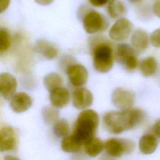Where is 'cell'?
<instances>
[{
    "mask_svg": "<svg viewBox=\"0 0 160 160\" xmlns=\"http://www.w3.org/2000/svg\"><path fill=\"white\" fill-rule=\"evenodd\" d=\"M145 114L139 108H131L126 110L111 111L102 118L104 128L113 134H119L132 129L144 119Z\"/></svg>",
    "mask_w": 160,
    "mask_h": 160,
    "instance_id": "1",
    "label": "cell"
},
{
    "mask_svg": "<svg viewBox=\"0 0 160 160\" xmlns=\"http://www.w3.org/2000/svg\"><path fill=\"white\" fill-rule=\"evenodd\" d=\"M99 122V115L95 111L84 109L78 116L72 135L83 146L88 140L94 137Z\"/></svg>",
    "mask_w": 160,
    "mask_h": 160,
    "instance_id": "2",
    "label": "cell"
},
{
    "mask_svg": "<svg viewBox=\"0 0 160 160\" xmlns=\"http://www.w3.org/2000/svg\"><path fill=\"white\" fill-rule=\"evenodd\" d=\"M92 64L95 70L101 73L109 72L113 66L114 55L111 46L105 42L96 44L92 51Z\"/></svg>",
    "mask_w": 160,
    "mask_h": 160,
    "instance_id": "3",
    "label": "cell"
},
{
    "mask_svg": "<svg viewBox=\"0 0 160 160\" xmlns=\"http://www.w3.org/2000/svg\"><path fill=\"white\" fill-rule=\"evenodd\" d=\"M135 147L134 141L130 139L112 138L104 143V149L106 153L113 158H118L125 153H129Z\"/></svg>",
    "mask_w": 160,
    "mask_h": 160,
    "instance_id": "4",
    "label": "cell"
},
{
    "mask_svg": "<svg viewBox=\"0 0 160 160\" xmlns=\"http://www.w3.org/2000/svg\"><path fill=\"white\" fill-rule=\"evenodd\" d=\"M82 24L85 31L89 34L103 31L108 26L103 16L96 11L88 12L83 18Z\"/></svg>",
    "mask_w": 160,
    "mask_h": 160,
    "instance_id": "5",
    "label": "cell"
},
{
    "mask_svg": "<svg viewBox=\"0 0 160 160\" xmlns=\"http://www.w3.org/2000/svg\"><path fill=\"white\" fill-rule=\"evenodd\" d=\"M135 101V94L131 90L124 88H116L111 95L113 105L120 110L132 108Z\"/></svg>",
    "mask_w": 160,
    "mask_h": 160,
    "instance_id": "6",
    "label": "cell"
},
{
    "mask_svg": "<svg viewBox=\"0 0 160 160\" xmlns=\"http://www.w3.org/2000/svg\"><path fill=\"white\" fill-rule=\"evenodd\" d=\"M132 29V24L128 19L119 18L109 30V37L115 41L122 42L128 39Z\"/></svg>",
    "mask_w": 160,
    "mask_h": 160,
    "instance_id": "7",
    "label": "cell"
},
{
    "mask_svg": "<svg viewBox=\"0 0 160 160\" xmlns=\"http://www.w3.org/2000/svg\"><path fill=\"white\" fill-rule=\"evenodd\" d=\"M66 72L70 82L75 87H81L87 82L88 72L82 64H72L67 67Z\"/></svg>",
    "mask_w": 160,
    "mask_h": 160,
    "instance_id": "8",
    "label": "cell"
},
{
    "mask_svg": "<svg viewBox=\"0 0 160 160\" xmlns=\"http://www.w3.org/2000/svg\"><path fill=\"white\" fill-rule=\"evenodd\" d=\"M72 102L74 107L78 109H86L93 102V95L85 88H78L72 92Z\"/></svg>",
    "mask_w": 160,
    "mask_h": 160,
    "instance_id": "9",
    "label": "cell"
},
{
    "mask_svg": "<svg viewBox=\"0 0 160 160\" xmlns=\"http://www.w3.org/2000/svg\"><path fill=\"white\" fill-rule=\"evenodd\" d=\"M17 89V81L14 76L8 72L0 74V94L5 99H11Z\"/></svg>",
    "mask_w": 160,
    "mask_h": 160,
    "instance_id": "10",
    "label": "cell"
},
{
    "mask_svg": "<svg viewBox=\"0 0 160 160\" xmlns=\"http://www.w3.org/2000/svg\"><path fill=\"white\" fill-rule=\"evenodd\" d=\"M32 104L31 96L24 92L15 93L10 99V107L16 113L26 111L31 107Z\"/></svg>",
    "mask_w": 160,
    "mask_h": 160,
    "instance_id": "11",
    "label": "cell"
},
{
    "mask_svg": "<svg viewBox=\"0 0 160 160\" xmlns=\"http://www.w3.org/2000/svg\"><path fill=\"white\" fill-rule=\"evenodd\" d=\"M149 37L148 33L142 29H138L134 31L131 38V47L136 54L144 52L148 47Z\"/></svg>",
    "mask_w": 160,
    "mask_h": 160,
    "instance_id": "12",
    "label": "cell"
},
{
    "mask_svg": "<svg viewBox=\"0 0 160 160\" xmlns=\"http://www.w3.org/2000/svg\"><path fill=\"white\" fill-rule=\"evenodd\" d=\"M49 100L53 107L62 108L69 103L70 93L68 89L61 86L49 92Z\"/></svg>",
    "mask_w": 160,
    "mask_h": 160,
    "instance_id": "13",
    "label": "cell"
},
{
    "mask_svg": "<svg viewBox=\"0 0 160 160\" xmlns=\"http://www.w3.org/2000/svg\"><path fill=\"white\" fill-rule=\"evenodd\" d=\"M16 145V136L14 129L9 126L0 129V152L9 151Z\"/></svg>",
    "mask_w": 160,
    "mask_h": 160,
    "instance_id": "14",
    "label": "cell"
},
{
    "mask_svg": "<svg viewBox=\"0 0 160 160\" xmlns=\"http://www.w3.org/2000/svg\"><path fill=\"white\" fill-rule=\"evenodd\" d=\"M158 146L157 137L152 134L142 135L139 141V149L144 154H152L156 150Z\"/></svg>",
    "mask_w": 160,
    "mask_h": 160,
    "instance_id": "15",
    "label": "cell"
},
{
    "mask_svg": "<svg viewBox=\"0 0 160 160\" xmlns=\"http://www.w3.org/2000/svg\"><path fill=\"white\" fill-rule=\"evenodd\" d=\"M35 51L42 54L44 58L48 59H52L58 55L57 49L50 42L45 40H39L34 46Z\"/></svg>",
    "mask_w": 160,
    "mask_h": 160,
    "instance_id": "16",
    "label": "cell"
},
{
    "mask_svg": "<svg viewBox=\"0 0 160 160\" xmlns=\"http://www.w3.org/2000/svg\"><path fill=\"white\" fill-rule=\"evenodd\" d=\"M139 69L141 74L144 77L153 76L158 69V62L153 56H148L143 59L139 64Z\"/></svg>",
    "mask_w": 160,
    "mask_h": 160,
    "instance_id": "17",
    "label": "cell"
},
{
    "mask_svg": "<svg viewBox=\"0 0 160 160\" xmlns=\"http://www.w3.org/2000/svg\"><path fill=\"white\" fill-rule=\"evenodd\" d=\"M83 146L85 153L92 158L98 156L104 149V142L95 136L88 140Z\"/></svg>",
    "mask_w": 160,
    "mask_h": 160,
    "instance_id": "18",
    "label": "cell"
},
{
    "mask_svg": "<svg viewBox=\"0 0 160 160\" xmlns=\"http://www.w3.org/2000/svg\"><path fill=\"white\" fill-rule=\"evenodd\" d=\"M115 55L117 61L124 66L129 59L136 54L131 46L123 43L118 45Z\"/></svg>",
    "mask_w": 160,
    "mask_h": 160,
    "instance_id": "19",
    "label": "cell"
},
{
    "mask_svg": "<svg viewBox=\"0 0 160 160\" xmlns=\"http://www.w3.org/2000/svg\"><path fill=\"white\" fill-rule=\"evenodd\" d=\"M82 144L72 134L64 137L61 142V147L63 151L68 153H75L80 151Z\"/></svg>",
    "mask_w": 160,
    "mask_h": 160,
    "instance_id": "20",
    "label": "cell"
},
{
    "mask_svg": "<svg viewBox=\"0 0 160 160\" xmlns=\"http://www.w3.org/2000/svg\"><path fill=\"white\" fill-rule=\"evenodd\" d=\"M107 12L111 18L116 19L126 12V8L119 0H110L108 2Z\"/></svg>",
    "mask_w": 160,
    "mask_h": 160,
    "instance_id": "21",
    "label": "cell"
},
{
    "mask_svg": "<svg viewBox=\"0 0 160 160\" xmlns=\"http://www.w3.org/2000/svg\"><path fill=\"white\" fill-rule=\"evenodd\" d=\"M43 82L45 88L50 92L56 88L62 86L63 80L59 74L52 72L44 76Z\"/></svg>",
    "mask_w": 160,
    "mask_h": 160,
    "instance_id": "22",
    "label": "cell"
},
{
    "mask_svg": "<svg viewBox=\"0 0 160 160\" xmlns=\"http://www.w3.org/2000/svg\"><path fill=\"white\" fill-rule=\"evenodd\" d=\"M69 131V123L65 119H59L54 124L53 132L57 137L64 138L68 135Z\"/></svg>",
    "mask_w": 160,
    "mask_h": 160,
    "instance_id": "23",
    "label": "cell"
},
{
    "mask_svg": "<svg viewBox=\"0 0 160 160\" xmlns=\"http://www.w3.org/2000/svg\"><path fill=\"white\" fill-rule=\"evenodd\" d=\"M54 108L46 107L43 110L44 118L49 124H54L58 120V111Z\"/></svg>",
    "mask_w": 160,
    "mask_h": 160,
    "instance_id": "24",
    "label": "cell"
},
{
    "mask_svg": "<svg viewBox=\"0 0 160 160\" xmlns=\"http://www.w3.org/2000/svg\"><path fill=\"white\" fill-rule=\"evenodd\" d=\"M10 46L9 34L6 29L0 28V52L7 50Z\"/></svg>",
    "mask_w": 160,
    "mask_h": 160,
    "instance_id": "25",
    "label": "cell"
},
{
    "mask_svg": "<svg viewBox=\"0 0 160 160\" xmlns=\"http://www.w3.org/2000/svg\"><path fill=\"white\" fill-rule=\"evenodd\" d=\"M149 42L155 48H160V28L155 29L150 35Z\"/></svg>",
    "mask_w": 160,
    "mask_h": 160,
    "instance_id": "26",
    "label": "cell"
},
{
    "mask_svg": "<svg viewBox=\"0 0 160 160\" xmlns=\"http://www.w3.org/2000/svg\"><path fill=\"white\" fill-rule=\"evenodd\" d=\"M89 3L94 7H101L108 4L109 0H89Z\"/></svg>",
    "mask_w": 160,
    "mask_h": 160,
    "instance_id": "27",
    "label": "cell"
},
{
    "mask_svg": "<svg viewBox=\"0 0 160 160\" xmlns=\"http://www.w3.org/2000/svg\"><path fill=\"white\" fill-rule=\"evenodd\" d=\"M152 11L155 16L160 19V1H157L154 4Z\"/></svg>",
    "mask_w": 160,
    "mask_h": 160,
    "instance_id": "28",
    "label": "cell"
},
{
    "mask_svg": "<svg viewBox=\"0 0 160 160\" xmlns=\"http://www.w3.org/2000/svg\"><path fill=\"white\" fill-rule=\"evenodd\" d=\"M10 3V0H0V13L5 11Z\"/></svg>",
    "mask_w": 160,
    "mask_h": 160,
    "instance_id": "29",
    "label": "cell"
},
{
    "mask_svg": "<svg viewBox=\"0 0 160 160\" xmlns=\"http://www.w3.org/2000/svg\"><path fill=\"white\" fill-rule=\"evenodd\" d=\"M153 131L156 137L160 139V119L157 120L154 124Z\"/></svg>",
    "mask_w": 160,
    "mask_h": 160,
    "instance_id": "30",
    "label": "cell"
},
{
    "mask_svg": "<svg viewBox=\"0 0 160 160\" xmlns=\"http://www.w3.org/2000/svg\"><path fill=\"white\" fill-rule=\"evenodd\" d=\"M54 0H35L36 2L42 6H46L51 4Z\"/></svg>",
    "mask_w": 160,
    "mask_h": 160,
    "instance_id": "31",
    "label": "cell"
},
{
    "mask_svg": "<svg viewBox=\"0 0 160 160\" xmlns=\"http://www.w3.org/2000/svg\"><path fill=\"white\" fill-rule=\"evenodd\" d=\"M4 160H19V159L12 156H6L4 158Z\"/></svg>",
    "mask_w": 160,
    "mask_h": 160,
    "instance_id": "32",
    "label": "cell"
},
{
    "mask_svg": "<svg viewBox=\"0 0 160 160\" xmlns=\"http://www.w3.org/2000/svg\"><path fill=\"white\" fill-rule=\"evenodd\" d=\"M129 1L132 3H138L141 2L142 0H129Z\"/></svg>",
    "mask_w": 160,
    "mask_h": 160,
    "instance_id": "33",
    "label": "cell"
}]
</instances>
